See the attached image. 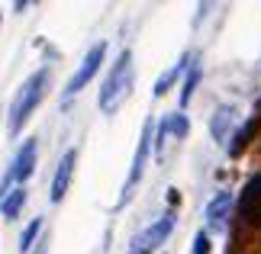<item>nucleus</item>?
Listing matches in <instances>:
<instances>
[{
	"mask_svg": "<svg viewBox=\"0 0 261 254\" xmlns=\"http://www.w3.org/2000/svg\"><path fill=\"white\" fill-rule=\"evenodd\" d=\"M133 94V52H123L116 58V65H113V71L107 74V80H103V87H100V109L103 113H116L119 109V103Z\"/></svg>",
	"mask_w": 261,
	"mask_h": 254,
	"instance_id": "f257e3e1",
	"label": "nucleus"
},
{
	"mask_svg": "<svg viewBox=\"0 0 261 254\" xmlns=\"http://www.w3.org/2000/svg\"><path fill=\"white\" fill-rule=\"evenodd\" d=\"M45 90H48V71L42 68L19 87V94L13 97V103H10V135H16V132L26 126V119L33 116V109L39 106V100L45 97Z\"/></svg>",
	"mask_w": 261,
	"mask_h": 254,
	"instance_id": "f03ea898",
	"label": "nucleus"
},
{
	"mask_svg": "<svg viewBox=\"0 0 261 254\" xmlns=\"http://www.w3.org/2000/svg\"><path fill=\"white\" fill-rule=\"evenodd\" d=\"M33 167H36V138H26L23 142V148L16 151V158H13V164H10L7 171V177H4V184H0V200L10 193V187H19L23 180L33 174Z\"/></svg>",
	"mask_w": 261,
	"mask_h": 254,
	"instance_id": "7ed1b4c3",
	"label": "nucleus"
},
{
	"mask_svg": "<svg viewBox=\"0 0 261 254\" xmlns=\"http://www.w3.org/2000/svg\"><path fill=\"white\" fill-rule=\"evenodd\" d=\"M148 148H152V119H145V126H142V135H139V148H136L133 167H129V177H126V184H123V196H119V203H126V200L136 193V184L142 180L145 164H148Z\"/></svg>",
	"mask_w": 261,
	"mask_h": 254,
	"instance_id": "20e7f679",
	"label": "nucleus"
},
{
	"mask_svg": "<svg viewBox=\"0 0 261 254\" xmlns=\"http://www.w3.org/2000/svg\"><path fill=\"white\" fill-rule=\"evenodd\" d=\"M103 55H107V42H97L90 52L84 55V62H81V68L71 74V80H68V87H65V97H74V94H81V90L87 87V80L97 74V68H100V62H103Z\"/></svg>",
	"mask_w": 261,
	"mask_h": 254,
	"instance_id": "39448f33",
	"label": "nucleus"
},
{
	"mask_svg": "<svg viewBox=\"0 0 261 254\" xmlns=\"http://www.w3.org/2000/svg\"><path fill=\"white\" fill-rule=\"evenodd\" d=\"M171 229H174V212H165L158 222H152L142 235H136V241H133V251L129 254H148V251H155L162 241L171 235Z\"/></svg>",
	"mask_w": 261,
	"mask_h": 254,
	"instance_id": "423d86ee",
	"label": "nucleus"
},
{
	"mask_svg": "<svg viewBox=\"0 0 261 254\" xmlns=\"http://www.w3.org/2000/svg\"><path fill=\"white\" fill-rule=\"evenodd\" d=\"M74 161H77V148H68L62 161H58V171H55V177H52V203H62L65 200V193H68V184H71V174H74Z\"/></svg>",
	"mask_w": 261,
	"mask_h": 254,
	"instance_id": "0eeeda50",
	"label": "nucleus"
},
{
	"mask_svg": "<svg viewBox=\"0 0 261 254\" xmlns=\"http://www.w3.org/2000/svg\"><path fill=\"white\" fill-rule=\"evenodd\" d=\"M229 209H232V193L229 190H219L213 200L206 203V225L210 229H226V216H229Z\"/></svg>",
	"mask_w": 261,
	"mask_h": 254,
	"instance_id": "6e6552de",
	"label": "nucleus"
},
{
	"mask_svg": "<svg viewBox=\"0 0 261 254\" xmlns=\"http://www.w3.org/2000/svg\"><path fill=\"white\" fill-rule=\"evenodd\" d=\"M232 123H236V109L232 106H219L213 119H210V132H213V138L219 142V145H226L229 132H232Z\"/></svg>",
	"mask_w": 261,
	"mask_h": 254,
	"instance_id": "1a4fd4ad",
	"label": "nucleus"
},
{
	"mask_svg": "<svg viewBox=\"0 0 261 254\" xmlns=\"http://www.w3.org/2000/svg\"><path fill=\"white\" fill-rule=\"evenodd\" d=\"M190 65H194V55H184V58H180V62H177L174 68H168L165 74L155 80V97H165L168 90H171V84H174V80H177L180 74H184V71H190Z\"/></svg>",
	"mask_w": 261,
	"mask_h": 254,
	"instance_id": "9d476101",
	"label": "nucleus"
},
{
	"mask_svg": "<svg viewBox=\"0 0 261 254\" xmlns=\"http://www.w3.org/2000/svg\"><path fill=\"white\" fill-rule=\"evenodd\" d=\"M23 203H26V190L23 187H13L4 200H0V212H4L7 219H16L19 209H23Z\"/></svg>",
	"mask_w": 261,
	"mask_h": 254,
	"instance_id": "9b49d317",
	"label": "nucleus"
},
{
	"mask_svg": "<svg viewBox=\"0 0 261 254\" xmlns=\"http://www.w3.org/2000/svg\"><path fill=\"white\" fill-rule=\"evenodd\" d=\"M255 129H258V119H248V123L236 132V138H232V145H229V155H242V148L252 142V135H255Z\"/></svg>",
	"mask_w": 261,
	"mask_h": 254,
	"instance_id": "f8f14e48",
	"label": "nucleus"
},
{
	"mask_svg": "<svg viewBox=\"0 0 261 254\" xmlns=\"http://www.w3.org/2000/svg\"><path fill=\"white\" fill-rule=\"evenodd\" d=\"M197 84H200V65L194 62V65H190V71H187V77H184V87H180V106L190 103V97H194Z\"/></svg>",
	"mask_w": 261,
	"mask_h": 254,
	"instance_id": "ddd939ff",
	"label": "nucleus"
},
{
	"mask_svg": "<svg viewBox=\"0 0 261 254\" xmlns=\"http://www.w3.org/2000/svg\"><path fill=\"white\" fill-rule=\"evenodd\" d=\"M39 232H42V219H33V222H29V225L23 229V235H19V251H33V245H36V238H39Z\"/></svg>",
	"mask_w": 261,
	"mask_h": 254,
	"instance_id": "4468645a",
	"label": "nucleus"
},
{
	"mask_svg": "<svg viewBox=\"0 0 261 254\" xmlns=\"http://www.w3.org/2000/svg\"><path fill=\"white\" fill-rule=\"evenodd\" d=\"M261 200V174L258 177H252L245 184V193H242V212H252V203H258Z\"/></svg>",
	"mask_w": 261,
	"mask_h": 254,
	"instance_id": "2eb2a0df",
	"label": "nucleus"
},
{
	"mask_svg": "<svg viewBox=\"0 0 261 254\" xmlns=\"http://www.w3.org/2000/svg\"><path fill=\"white\" fill-rule=\"evenodd\" d=\"M168 132H171L174 138H184L187 132H190L187 116H184V113H174V116H168Z\"/></svg>",
	"mask_w": 261,
	"mask_h": 254,
	"instance_id": "dca6fc26",
	"label": "nucleus"
},
{
	"mask_svg": "<svg viewBox=\"0 0 261 254\" xmlns=\"http://www.w3.org/2000/svg\"><path fill=\"white\" fill-rule=\"evenodd\" d=\"M194 254H210V232H197V238H194Z\"/></svg>",
	"mask_w": 261,
	"mask_h": 254,
	"instance_id": "f3484780",
	"label": "nucleus"
},
{
	"mask_svg": "<svg viewBox=\"0 0 261 254\" xmlns=\"http://www.w3.org/2000/svg\"><path fill=\"white\" fill-rule=\"evenodd\" d=\"M36 254H45V241H42V245H39V251Z\"/></svg>",
	"mask_w": 261,
	"mask_h": 254,
	"instance_id": "a211bd4d",
	"label": "nucleus"
}]
</instances>
